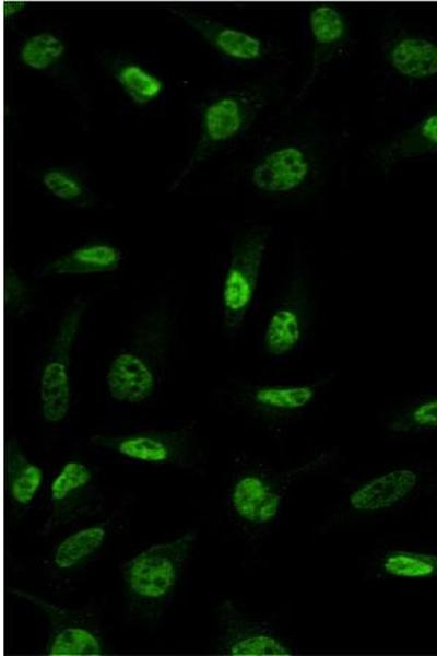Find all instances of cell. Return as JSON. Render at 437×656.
<instances>
[{
    "label": "cell",
    "mask_w": 437,
    "mask_h": 656,
    "mask_svg": "<svg viewBox=\"0 0 437 656\" xmlns=\"http://www.w3.org/2000/svg\"><path fill=\"white\" fill-rule=\"evenodd\" d=\"M267 101V94L258 87L227 92L210 101L202 110L196 145L179 175L173 180L170 190L177 189L200 163L244 133Z\"/></svg>",
    "instance_id": "obj_1"
},
{
    "label": "cell",
    "mask_w": 437,
    "mask_h": 656,
    "mask_svg": "<svg viewBox=\"0 0 437 656\" xmlns=\"http://www.w3.org/2000/svg\"><path fill=\"white\" fill-rule=\"evenodd\" d=\"M270 232L253 227L243 233L234 243L225 274L222 303L227 329L243 321L255 295Z\"/></svg>",
    "instance_id": "obj_2"
},
{
    "label": "cell",
    "mask_w": 437,
    "mask_h": 656,
    "mask_svg": "<svg viewBox=\"0 0 437 656\" xmlns=\"http://www.w3.org/2000/svg\"><path fill=\"white\" fill-rule=\"evenodd\" d=\"M84 307V303L76 302L64 314L56 333L50 356L42 371L39 401L42 415L48 423L62 421L70 408L69 356L80 329Z\"/></svg>",
    "instance_id": "obj_3"
},
{
    "label": "cell",
    "mask_w": 437,
    "mask_h": 656,
    "mask_svg": "<svg viewBox=\"0 0 437 656\" xmlns=\"http://www.w3.org/2000/svg\"><path fill=\"white\" fill-rule=\"evenodd\" d=\"M193 536L187 534L175 541L153 544L125 565L128 589L138 598L158 600L175 586Z\"/></svg>",
    "instance_id": "obj_4"
},
{
    "label": "cell",
    "mask_w": 437,
    "mask_h": 656,
    "mask_svg": "<svg viewBox=\"0 0 437 656\" xmlns=\"http://www.w3.org/2000/svg\"><path fill=\"white\" fill-rule=\"evenodd\" d=\"M312 171V160L298 144L276 147L264 154L252 167L250 180L260 191L286 194L302 187Z\"/></svg>",
    "instance_id": "obj_5"
},
{
    "label": "cell",
    "mask_w": 437,
    "mask_h": 656,
    "mask_svg": "<svg viewBox=\"0 0 437 656\" xmlns=\"http://www.w3.org/2000/svg\"><path fill=\"white\" fill-rule=\"evenodd\" d=\"M308 25L312 40L310 70L297 98L305 95L322 68L334 59L349 40L347 21L344 14L331 4L312 5L308 13Z\"/></svg>",
    "instance_id": "obj_6"
},
{
    "label": "cell",
    "mask_w": 437,
    "mask_h": 656,
    "mask_svg": "<svg viewBox=\"0 0 437 656\" xmlns=\"http://www.w3.org/2000/svg\"><path fill=\"white\" fill-rule=\"evenodd\" d=\"M172 12L227 58L255 61L262 59L267 54L263 40L249 32L225 25L187 9L175 8Z\"/></svg>",
    "instance_id": "obj_7"
},
{
    "label": "cell",
    "mask_w": 437,
    "mask_h": 656,
    "mask_svg": "<svg viewBox=\"0 0 437 656\" xmlns=\"http://www.w3.org/2000/svg\"><path fill=\"white\" fill-rule=\"evenodd\" d=\"M389 67L399 75L422 80L437 75V44L413 34H398L382 46Z\"/></svg>",
    "instance_id": "obj_8"
},
{
    "label": "cell",
    "mask_w": 437,
    "mask_h": 656,
    "mask_svg": "<svg viewBox=\"0 0 437 656\" xmlns=\"http://www.w3.org/2000/svg\"><path fill=\"white\" fill-rule=\"evenodd\" d=\"M106 384L113 399L138 403L152 396L156 379L152 368L141 356L122 352L110 362Z\"/></svg>",
    "instance_id": "obj_9"
},
{
    "label": "cell",
    "mask_w": 437,
    "mask_h": 656,
    "mask_svg": "<svg viewBox=\"0 0 437 656\" xmlns=\"http://www.w3.org/2000/svg\"><path fill=\"white\" fill-rule=\"evenodd\" d=\"M437 151V113L430 114L382 145L378 166L389 172L399 162Z\"/></svg>",
    "instance_id": "obj_10"
},
{
    "label": "cell",
    "mask_w": 437,
    "mask_h": 656,
    "mask_svg": "<svg viewBox=\"0 0 437 656\" xmlns=\"http://www.w3.org/2000/svg\"><path fill=\"white\" fill-rule=\"evenodd\" d=\"M122 260L121 250L108 243L96 242L80 246L50 261L46 274L106 273L118 269Z\"/></svg>",
    "instance_id": "obj_11"
},
{
    "label": "cell",
    "mask_w": 437,
    "mask_h": 656,
    "mask_svg": "<svg viewBox=\"0 0 437 656\" xmlns=\"http://www.w3.org/2000/svg\"><path fill=\"white\" fill-rule=\"evenodd\" d=\"M416 475L408 469H399L373 479L357 489L350 497L352 507L357 511L387 508L406 496L415 487Z\"/></svg>",
    "instance_id": "obj_12"
},
{
    "label": "cell",
    "mask_w": 437,
    "mask_h": 656,
    "mask_svg": "<svg viewBox=\"0 0 437 656\" xmlns=\"http://www.w3.org/2000/svg\"><path fill=\"white\" fill-rule=\"evenodd\" d=\"M281 497L258 477L241 478L234 487L232 503L236 513L250 523L262 524L277 514Z\"/></svg>",
    "instance_id": "obj_13"
},
{
    "label": "cell",
    "mask_w": 437,
    "mask_h": 656,
    "mask_svg": "<svg viewBox=\"0 0 437 656\" xmlns=\"http://www.w3.org/2000/svg\"><path fill=\"white\" fill-rule=\"evenodd\" d=\"M94 441L128 458L147 462L168 461L176 452L169 437L154 433H137L120 437L95 436Z\"/></svg>",
    "instance_id": "obj_14"
},
{
    "label": "cell",
    "mask_w": 437,
    "mask_h": 656,
    "mask_svg": "<svg viewBox=\"0 0 437 656\" xmlns=\"http://www.w3.org/2000/svg\"><path fill=\"white\" fill-rule=\"evenodd\" d=\"M5 465L9 470L11 496L21 505L28 504L42 485V469L31 462L12 441L7 443Z\"/></svg>",
    "instance_id": "obj_15"
},
{
    "label": "cell",
    "mask_w": 437,
    "mask_h": 656,
    "mask_svg": "<svg viewBox=\"0 0 437 656\" xmlns=\"http://www.w3.org/2000/svg\"><path fill=\"white\" fill-rule=\"evenodd\" d=\"M114 78L131 102L139 106L156 101L165 89L160 77L133 61L118 65Z\"/></svg>",
    "instance_id": "obj_16"
},
{
    "label": "cell",
    "mask_w": 437,
    "mask_h": 656,
    "mask_svg": "<svg viewBox=\"0 0 437 656\" xmlns=\"http://www.w3.org/2000/svg\"><path fill=\"white\" fill-rule=\"evenodd\" d=\"M302 332L299 314L292 307L282 306L269 318L263 336L264 349L271 355H284L298 344Z\"/></svg>",
    "instance_id": "obj_17"
},
{
    "label": "cell",
    "mask_w": 437,
    "mask_h": 656,
    "mask_svg": "<svg viewBox=\"0 0 437 656\" xmlns=\"http://www.w3.org/2000/svg\"><path fill=\"white\" fill-rule=\"evenodd\" d=\"M66 54V44L52 32H39L28 36L22 44L21 62L35 71H45L55 66Z\"/></svg>",
    "instance_id": "obj_18"
},
{
    "label": "cell",
    "mask_w": 437,
    "mask_h": 656,
    "mask_svg": "<svg viewBox=\"0 0 437 656\" xmlns=\"http://www.w3.org/2000/svg\"><path fill=\"white\" fill-rule=\"evenodd\" d=\"M105 537V530L98 526L83 528L68 536L56 549V566L66 570L80 564L99 549Z\"/></svg>",
    "instance_id": "obj_19"
},
{
    "label": "cell",
    "mask_w": 437,
    "mask_h": 656,
    "mask_svg": "<svg viewBox=\"0 0 437 656\" xmlns=\"http://www.w3.org/2000/svg\"><path fill=\"white\" fill-rule=\"evenodd\" d=\"M51 656H90L102 655L103 648L98 639L88 630L69 626L59 631L48 647Z\"/></svg>",
    "instance_id": "obj_20"
},
{
    "label": "cell",
    "mask_w": 437,
    "mask_h": 656,
    "mask_svg": "<svg viewBox=\"0 0 437 656\" xmlns=\"http://www.w3.org/2000/svg\"><path fill=\"white\" fill-rule=\"evenodd\" d=\"M315 396V390L308 385L265 386L258 388L253 399L261 406L295 410L307 406Z\"/></svg>",
    "instance_id": "obj_21"
},
{
    "label": "cell",
    "mask_w": 437,
    "mask_h": 656,
    "mask_svg": "<svg viewBox=\"0 0 437 656\" xmlns=\"http://www.w3.org/2000/svg\"><path fill=\"white\" fill-rule=\"evenodd\" d=\"M383 569L399 577H428L437 574V555L397 551L386 558Z\"/></svg>",
    "instance_id": "obj_22"
},
{
    "label": "cell",
    "mask_w": 437,
    "mask_h": 656,
    "mask_svg": "<svg viewBox=\"0 0 437 656\" xmlns=\"http://www.w3.org/2000/svg\"><path fill=\"white\" fill-rule=\"evenodd\" d=\"M45 189L56 198L74 203L84 204L87 201L86 187L72 172L63 168H50L42 175Z\"/></svg>",
    "instance_id": "obj_23"
},
{
    "label": "cell",
    "mask_w": 437,
    "mask_h": 656,
    "mask_svg": "<svg viewBox=\"0 0 437 656\" xmlns=\"http://www.w3.org/2000/svg\"><path fill=\"white\" fill-rule=\"evenodd\" d=\"M92 479L91 470L83 464L70 461L63 466L50 485L54 502H62L85 488Z\"/></svg>",
    "instance_id": "obj_24"
},
{
    "label": "cell",
    "mask_w": 437,
    "mask_h": 656,
    "mask_svg": "<svg viewBox=\"0 0 437 656\" xmlns=\"http://www.w3.org/2000/svg\"><path fill=\"white\" fill-rule=\"evenodd\" d=\"M234 656H288L291 651L269 635H251L236 641L229 648Z\"/></svg>",
    "instance_id": "obj_25"
},
{
    "label": "cell",
    "mask_w": 437,
    "mask_h": 656,
    "mask_svg": "<svg viewBox=\"0 0 437 656\" xmlns=\"http://www.w3.org/2000/svg\"><path fill=\"white\" fill-rule=\"evenodd\" d=\"M4 307L7 311H20L27 300V288L17 272L5 267L3 277Z\"/></svg>",
    "instance_id": "obj_26"
},
{
    "label": "cell",
    "mask_w": 437,
    "mask_h": 656,
    "mask_svg": "<svg viewBox=\"0 0 437 656\" xmlns=\"http://www.w3.org/2000/svg\"><path fill=\"white\" fill-rule=\"evenodd\" d=\"M409 421L414 426L437 429V398L415 406L409 414Z\"/></svg>",
    "instance_id": "obj_27"
},
{
    "label": "cell",
    "mask_w": 437,
    "mask_h": 656,
    "mask_svg": "<svg viewBox=\"0 0 437 656\" xmlns=\"http://www.w3.org/2000/svg\"><path fill=\"white\" fill-rule=\"evenodd\" d=\"M27 7L24 1H3L2 13L4 19H12L22 13Z\"/></svg>",
    "instance_id": "obj_28"
}]
</instances>
